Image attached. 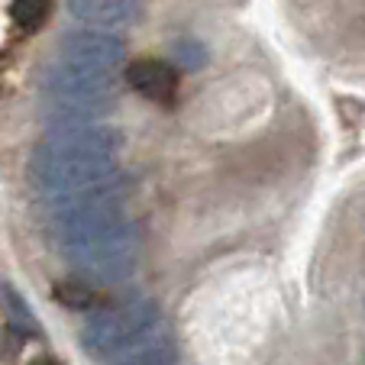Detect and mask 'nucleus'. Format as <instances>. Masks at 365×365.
<instances>
[{"instance_id":"nucleus-11","label":"nucleus","mask_w":365,"mask_h":365,"mask_svg":"<svg viewBox=\"0 0 365 365\" xmlns=\"http://www.w3.org/2000/svg\"><path fill=\"white\" fill-rule=\"evenodd\" d=\"M48 14H52V0H10V20L23 33L42 29Z\"/></svg>"},{"instance_id":"nucleus-2","label":"nucleus","mask_w":365,"mask_h":365,"mask_svg":"<svg viewBox=\"0 0 365 365\" xmlns=\"http://www.w3.org/2000/svg\"><path fill=\"white\" fill-rule=\"evenodd\" d=\"M29 178L39 187L42 197L52 200L107 185V181L120 178V172H117V159L84 155V152L65 149V145L52 143V139H42L33 149V155H29Z\"/></svg>"},{"instance_id":"nucleus-14","label":"nucleus","mask_w":365,"mask_h":365,"mask_svg":"<svg viewBox=\"0 0 365 365\" xmlns=\"http://www.w3.org/2000/svg\"><path fill=\"white\" fill-rule=\"evenodd\" d=\"M29 365H58V362H56V359H48V356H36Z\"/></svg>"},{"instance_id":"nucleus-10","label":"nucleus","mask_w":365,"mask_h":365,"mask_svg":"<svg viewBox=\"0 0 365 365\" xmlns=\"http://www.w3.org/2000/svg\"><path fill=\"white\" fill-rule=\"evenodd\" d=\"M52 294H56V301H62L65 307H71V310H88V307H97V304H101L97 284L88 282V278H81V275H71V278H65V282H58Z\"/></svg>"},{"instance_id":"nucleus-6","label":"nucleus","mask_w":365,"mask_h":365,"mask_svg":"<svg viewBox=\"0 0 365 365\" xmlns=\"http://www.w3.org/2000/svg\"><path fill=\"white\" fill-rule=\"evenodd\" d=\"M56 56L71 65L117 71L126 62V42L107 29H71V33L58 36Z\"/></svg>"},{"instance_id":"nucleus-8","label":"nucleus","mask_w":365,"mask_h":365,"mask_svg":"<svg viewBox=\"0 0 365 365\" xmlns=\"http://www.w3.org/2000/svg\"><path fill=\"white\" fill-rule=\"evenodd\" d=\"M126 84L145 101L172 103L178 94V71L172 62H162V58H136L126 65Z\"/></svg>"},{"instance_id":"nucleus-4","label":"nucleus","mask_w":365,"mask_h":365,"mask_svg":"<svg viewBox=\"0 0 365 365\" xmlns=\"http://www.w3.org/2000/svg\"><path fill=\"white\" fill-rule=\"evenodd\" d=\"M162 324V310L149 297H130V301L97 307L81 327V346L94 356H113L117 349L130 346L133 339L145 336Z\"/></svg>"},{"instance_id":"nucleus-13","label":"nucleus","mask_w":365,"mask_h":365,"mask_svg":"<svg viewBox=\"0 0 365 365\" xmlns=\"http://www.w3.org/2000/svg\"><path fill=\"white\" fill-rule=\"evenodd\" d=\"M4 310H7L10 327H26V330H39V320H36V314L26 307V301L16 294V288H14L10 282H4Z\"/></svg>"},{"instance_id":"nucleus-9","label":"nucleus","mask_w":365,"mask_h":365,"mask_svg":"<svg viewBox=\"0 0 365 365\" xmlns=\"http://www.w3.org/2000/svg\"><path fill=\"white\" fill-rule=\"evenodd\" d=\"M175 359H178L175 336L168 333L165 324H159L155 330L145 333V336L133 339L130 346L107 356V365H175Z\"/></svg>"},{"instance_id":"nucleus-7","label":"nucleus","mask_w":365,"mask_h":365,"mask_svg":"<svg viewBox=\"0 0 365 365\" xmlns=\"http://www.w3.org/2000/svg\"><path fill=\"white\" fill-rule=\"evenodd\" d=\"M65 7L75 20L94 29H130L143 16V0H65Z\"/></svg>"},{"instance_id":"nucleus-3","label":"nucleus","mask_w":365,"mask_h":365,"mask_svg":"<svg viewBox=\"0 0 365 365\" xmlns=\"http://www.w3.org/2000/svg\"><path fill=\"white\" fill-rule=\"evenodd\" d=\"M62 259L75 275L88 278L94 284H120L136 272L139 259V236L133 223H120L117 230L84 242H68L62 246Z\"/></svg>"},{"instance_id":"nucleus-12","label":"nucleus","mask_w":365,"mask_h":365,"mask_svg":"<svg viewBox=\"0 0 365 365\" xmlns=\"http://www.w3.org/2000/svg\"><path fill=\"white\" fill-rule=\"evenodd\" d=\"M172 62L185 71H200L210 62V52H207V46L197 36H181V39L172 42Z\"/></svg>"},{"instance_id":"nucleus-5","label":"nucleus","mask_w":365,"mask_h":365,"mask_svg":"<svg viewBox=\"0 0 365 365\" xmlns=\"http://www.w3.org/2000/svg\"><path fill=\"white\" fill-rule=\"evenodd\" d=\"M39 97H78V101H117V75L88 65L56 62L42 71Z\"/></svg>"},{"instance_id":"nucleus-1","label":"nucleus","mask_w":365,"mask_h":365,"mask_svg":"<svg viewBox=\"0 0 365 365\" xmlns=\"http://www.w3.org/2000/svg\"><path fill=\"white\" fill-rule=\"evenodd\" d=\"M123 197H126L123 175L107 181V185L88 187V191L52 197V200H46L48 227L62 240V246L103 236V233H110V230H117L120 223H126Z\"/></svg>"}]
</instances>
